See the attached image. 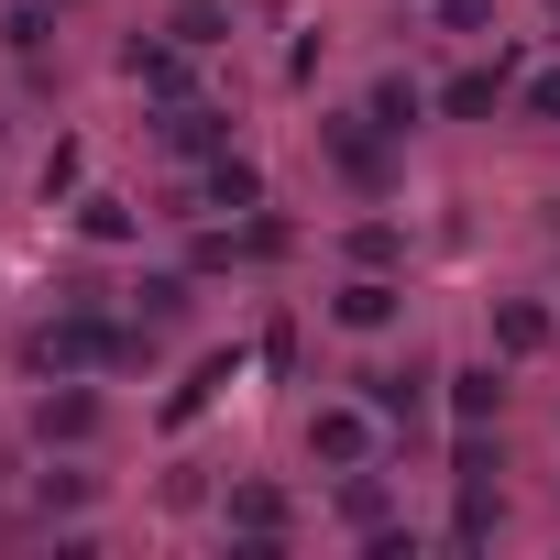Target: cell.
<instances>
[{
  "label": "cell",
  "instance_id": "obj_6",
  "mask_svg": "<svg viewBox=\"0 0 560 560\" xmlns=\"http://www.w3.org/2000/svg\"><path fill=\"white\" fill-rule=\"evenodd\" d=\"M429 385H440L429 363H385V374H363V396H374V418H385V429H396V418H418V407H429Z\"/></svg>",
  "mask_w": 560,
  "mask_h": 560
},
{
  "label": "cell",
  "instance_id": "obj_1",
  "mask_svg": "<svg viewBox=\"0 0 560 560\" xmlns=\"http://www.w3.org/2000/svg\"><path fill=\"white\" fill-rule=\"evenodd\" d=\"M89 363H143V330H110V319H56L34 341V374H89Z\"/></svg>",
  "mask_w": 560,
  "mask_h": 560
},
{
  "label": "cell",
  "instance_id": "obj_2",
  "mask_svg": "<svg viewBox=\"0 0 560 560\" xmlns=\"http://www.w3.org/2000/svg\"><path fill=\"white\" fill-rule=\"evenodd\" d=\"M374 451H385L374 396H352V407H319V418H308V462H330V472H374Z\"/></svg>",
  "mask_w": 560,
  "mask_h": 560
},
{
  "label": "cell",
  "instance_id": "obj_8",
  "mask_svg": "<svg viewBox=\"0 0 560 560\" xmlns=\"http://www.w3.org/2000/svg\"><path fill=\"white\" fill-rule=\"evenodd\" d=\"M34 440H45V451H56V440H67V451H78V440H100V396H78V385H67V396H45V407H34Z\"/></svg>",
  "mask_w": 560,
  "mask_h": 560
},
{
  "label": "cell",
  "instance_id": "obj_7",
  "mask_svg": "<svg viewBox=\"0 0 560 560\" xmlns=\"http://www.w3.org/2000/svg\"><path fill=\"white\" fill-rule=\"evenodd\" d=\"M451 418H462V429H494V418H505V374H494V363H462V374H451Z\"/></svg>",
  "mask_w": 560,
  "mask_h": 560
},
{
  "label": "cell",
  "instance_id": "obj_19",
  "mask_svg": "<svg viewBox=\"0 0 560 560\" xmlns=\"http://www.w3.org/2000/svg\"><path fill=\"white\" fill-rule=\"evenodd\" d=\"M527 121H560V67H549V78H527Z\"/></svg>",
  "mask_w": 560,
  "mask_h": 560
},
{
  "label": "cell",
  "instance_id": "obj_4",
  "mask_svg": "<svg viewBox=\"0 0 560 560\" xmlns=\"http://www.w3.org/2000/svg\"><path fill=\"white\" fill-rule=\"evenodd\" d=\"M549 341H560V319L538 298H494V363H538Z\"/></svg>",
  "mask_w": 560,
  "mask_h": 560
},
{
  "label": "cell",
  "instance_id": "obj_9",
  "mask_svg": "<svg viewBox=\"0 0 560 560\" xmlns=\"http://www.w3.org/2000/svg\"><path fill=\"white\" fill-rule=\"evenodd\" d=\"M363 110H374V132H396V143H407V132L429 121V89H418V78H374V100H363Z\"/></svg>",
  "mask_w": 560,
  "mask_h": 560
},
{
  "label": "cell",
  "instance_id": "obj_15",
  "mask_svg": "<svg viewBox=\"0 0 560 560\" xmlns=\"http://www.w3.org/2000/svg\"><path fill=\"white\" fill-rule=\"evenodd\" d=\"M78 231H89V242H132V209H121V198H78Z\"/></svg>",
  "mask_w": 560,
  "mask_h": 560
},
{
  "label": "cell",
  "instance_id": "obj_5",
  "mask_svg": "<svg viewBox=\"0 0 560 560\" xmlns=\"http://www.w3.org/2000/svg\"><path fill=\"white\" fill-rule=\"evenodd\" d=\"M385 143H396V132H374V110H363V121H330V165H341L352 187L385 176Z\"/></svg>",
  "mask_w": 560,
  "mask_h": 560
},
{
  "label": "cell",
  "instance_id": "obj_17",
  "mask_svg": "<svg viewBox=\"0 0 560 560\" xmlns=\"http://www.w3.org/2000/svg\"><path fill=\"white\" fill-rule=\"evenodd\" d=\"M220 34H231V23L209 12V0H187V12H176V45H187V56H198V45H220Z\"/></svg>",
  "mask_w": 560,
  "mask_h": 560
},
{
  "label": "cell",
  "instance_id": "obj_16",
  "mask_svg": "<svg viewBox=\"0 0 560 560\" xmlns=\"http://www.w3.org/2000/svg\"><path fill=\"white\" fill-rule=\"evenodd\" d=\"M132 298H143V319H176V308H187V275H143Z\"/></svg>",
  "mask_w": 560,
  "mask_h": 560
},
{
  "label": "cell",
  "instance_id": "obj_11",
  "mask_svg": "<svg viewBox=\"0 0 560 560\" xmlns=\"http://www.w3.org/2000/svg\"><path fill=\"white\" fill-rule=\"evenodd\" d=\"M494 100H505V56H494V67H462V78L440 89V110H451V121H483Z\"/></svg>",
  "mask_w": 560,
  "mask_h": 560
},
{
  "label": "cell",
  "instance_id": "obj_14",
  "mask_svg": "<svg viewBox=\"0 0 560 560\" xmlns=\"http://www.w3.org/2000/svg\"><path fill=\"white\" fill-rule=\"evenodd\" d=\"M220 132H231L220 110H176V121H165V143H176V154H220Z\"/></svg>",
  "mask_w": 560,
  "mask_h": 560
},
{
  "label": "cell",
  "instance_id": "obj_10",
  "mask_svg": "<svg viewBox=\"0 0 560 560\" xmlns=\"http://www.w3.org/2000/svg\"><path fill=\"white\" fill-rule=\"evenodd\" d=\"M121 78H132V89H154V100H176V89H187V45H132V56H121Z\"/></svg>",
  "mask_w": 560,
  "mask_h": 560
},
{
  "label": "cell",
  "instance_id": "obj_3",
  "mask_svg": "<svg viewBox=\"0 0 560 560\" xmlns=\"http://www.w3.org/2000/svg\"><path fill=\"white\" fill-rule=\"evenodd\" d=\"M330 319L374 341V330H396V319H407V287H396V275H385V264H363V275H352V287L330 298Z\"/></svg>",
  "mask_w": 560,
  "mask_h": 560
},
{
  "label": "cell",
  "instance_id": "obj_18",
  "mask_svg": "<svg viewBox=\"0 0 560 560\" xmlns=\"http://www.w3.org/2000/svg\"><path fill=\"white\" fill-rule=\"evenodd\" d=\"M352 264H396V220H363L352 231Z\"/></svg>",
  "mask_w": 560,
  "mask_h": 560
},
{
  "label": "cell",
  "instance_id": "obj_13",
  "mask_svg": "<svg viewBox=\"0 0 560 560\" xmlns=\"http://www.w3.org/2000/svg\"><path fill=\"white\" fill-rule=\"evenodd\" d=\"M231 527H242V538H275V527H287V494H275V483H242V494H231Z\"/></svg>",
  "mask_w": 560,
  "mask_h": 560
},
{
  "label": "cell",
  "instance_id": "obj_20",
  "mask_svg": "<svg viewBox=\"0 0 560 560\" xmlns=\"http://www.w3.org/2000/svg\"><path fill=\"white\" fill-rule=\"evenodd\" d=\"M483 12H494V0H440V23H451V34H472Z\"/></svg>",
  "mask_w": 560,
  "mask_h": 560
},
{
  "label": "cell",
  "instance_id": "obj_12",
  "mask_svg": "<svg viewBox=\"0 0 560 560\" xmlns=\"http://www.w3.org/2000/svg\"><path fill=\"white\" fill-rule=\"evenodd\" d=\"M209 198L220 209H264V165L253 154H209Z\"/></svg>",
  "mask_w": 560,
  "mask_h": 560
}]
</instances>
